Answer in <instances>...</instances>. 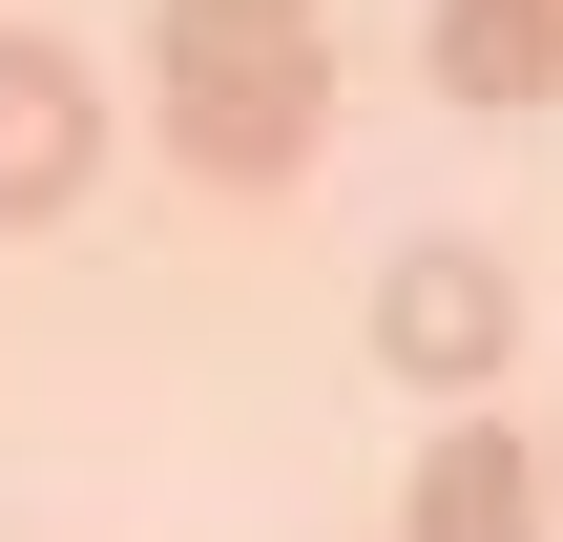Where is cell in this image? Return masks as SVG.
Masks as SVG:
<instances>
[{
	"label": "cell",
	"mask_w": 563,
	"mask_h": 542,
	"mask_svg": "<svg viewBox=\"0 0 563 542\" xmlns=\"http://www.w3.org/2000/svg\"><path fill=\"white\" fill-rule=\"evenodd\" d=\"M146 104H167V167L292 188L313 167V104H334V42H313V0H167L146 21Z\"/></svg>",
	"instance_id": "obj_1"
},
{
	"label": "cell",
	"mask_w": 563,
	"mask_h": 542,
	"mask_svg": "<svg viewBox=\"0 0 563 542\" xmlns=\"http://www.w3.org/2000/svg\"><path fill=\"white\" fill-rule=\"evenodd\" d=\"M376 355H397L418 397H501V355H522V272H501L481 230H418V251L376 272Z\"/></svg>",
	"instance_id": "obj_2"
},
{
	"label": "cell",
	"mask_w": 563,
	"mask_h": 542,
	"mask_svg": "<svg viewBox=\"0 0 563 542\" xmlns=\"http://www.w3.org/2000/svg\"><path fill=\"white\" fill-rule=\"evenodd\" d=\"M84 167H104V84H84V42L0 21V230L84 209Z\"/></svg>",
	"instance_id": "obj_3"
},
{
	"label": "cell",
	"mask_w": 563,
	"mask_h": 542,
	"mask_svg": "<svg viewBox=\"0 0 563 542\" xmlns=\"http://www.w3.org/2000/svg\"><path fill=\"white\" fill-rule=\"evenodd\" d=\"M397 542H563V501L522 480V439H501V418H460V439H418V501H397Z\"/></svg>",
	"instance_id": "obj_4"
},
{
	"label": "cell",
	"mask_w": 563,
	"mask_h": 542,
	"mask_svg": "<svg viewBox=\"0 0 563 542\" xmlns=\"http://www.w3.org/2000/svg\"><path fill=\"white\" fill-rule=\"evenodd\" d=\"M439 104H481V125L563 104V0H439Z\"/></svg>",
	"instance_id": "obj_5"
}]
</instances>
